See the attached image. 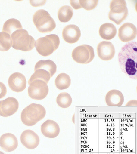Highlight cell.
I'll list each match as a JSON object with an SVG mask.
<instances>
[{
  "instance_id": "obj_1",
  "label": "cell",
  "mask_w": 137,
  "mask_h": 154,
  "mask_svg": "<svg viewBox=\"0 0 137 154\" xmlns=\"http://www.w3.org/2000/svg\"><path fill=\"white\" fill-rule=\"evenodd\" d=\"M137 43L131 42L124 45L118 55L120 67L123 72L129 78L136 80Z\"/></svg>"
},
{
  "instance_id": "obj_2",
  "label": "cell",
  "mask_w": 137,
  "mask_h": 154,
  "mask_svg": "<svg viewBox=\"0 0 137 154\" xmlns=\"http://www.w3.org/2000/svg\"><path fill=\"white\" fill-rule=\"evenodd\" d=\"M46 111L39 104L32 103L25 108L21 114V120L24 125L33 126L45 117Z\"/></svg>"
},
{
  "instance_id": "obj_3",
  "label": "cell",
  "mask_w": 137,
  "mask_h": 154,
  "mask_svg": "<svg viewBox=\"0 0 137 154\" xmlns=\"http://www.w3.org/2000/svg\"><path fill=\"white\" fill-rule=\"evenodd\" d=\"M12 47L16 50L29 51L35 46L36 41L25 29H19L14 32L11 35Z\"/></svg>"
},
{
  "instance_id": "obj_4",
  "label": "cell",
  "mask_w": 137,
  "mask_h": 154,
  "mask_svg": "<svg viewBox=\"0 0 137 154\" xmlns=\"http://www.w3.org/2000/svg\"><path fill=\"white\" fill-rule=\"evenodd\" d=\"M60 42L56 34H51L40 38L36 42V51L41 55L46 57L51 55L58 49Z\"/></svg>"
},
{
  "instance_id": "obj_5",
  "label": "cell",
  "mask_w": 137,
  "mask_h": 154,
  "mask_svg": "<svg viewBox=\"0 0 137 154\" xmlns=\"http://www.w3.org/2000/svg\"><path fill=\"white\" fill-rule=\"evenodd\" d=\"M33 21L36 29L41 33H49L56 28L54 20L48 12L43 9L39 10L35 13Z\"/></svg>"
},
{
  "instance_id": "obj_6",
  "label": "cell",
  "mask_w": 137,
  "mask_h": 154,
  "mask_svg": "<svg viewBox=\"0 0 137 154\" xmlns=\"http://www.w3.org/2000/svg\"><path fill=\"white\" fill-rule=\"evenodd\" d=\"M111 11L108 18L117 25L126 19L128 14V8L125 1H112L110 5Z\"/></svg>"
},
{
  "instance_id": "obj_7",
  "label": "cell",
  "mask_w": 137,
  "mask_h": 154,
  "mask_svg": "<svg viewBox=\"0 0 137 154\" xmlns=\"http://www.w3.org/2000/svg\"><path fill=\"white\" fill-rule=\"evenodd\" d=\"M72 58L79 64H88L93 60L95 54L93 47L88 45H82L75 48L72 52Z\"/></svg>"
},
{
  "instance_id": "obj_8",
  "label": "cell",
  "mask_w": 137,
  "mask_h": 154,
  "mask_svg": "<svg viewBox=\"0 0 137 154\" xmlns=\"http://www.w3.org/2000/svg\"><path fill=\"white\" fill-rule=\"evenodd\" d=\"M29 96L32 99L41 100L46 97L49 92V88L45 82L41 79L34 80L29 84Z\"/></svg>"
},
{
  "instance_id": "obj_9",
  "label": "cell",
  "mask_w": 137,
  "mask_h": 154,
  "mask_svg": "<svg viewBox=\"0 0 137 154\" xmlns=\"http://www.w3.org/2000/svg\"><path fill=\"white\" fill-rule=\"evenodd\" d=\"M19 107L18 101L12 97L0 101V116L7 117L13 115L18 111Z\"/></svg>"
},
{
  "instance_id": "obj_10",
  "label": "cell",
  "mask_w": 137,
  "mask_h": 154,
  "mask_svg": "<svg viewBox=\"0 0 137 154\" xmlns=\"http://www.w3.org/2000/svg\"><path fill=\"white\" fill-rule=\"evenodd\" d=\"M97 53L99 57L102 60L109 61L115 55V48L111 42L103 41L98 45Z\"/></svg>"
},
{
  "instance_id": "obj_11",
  "label": "cell",
  "mask_w": 137,
  "mask_h": 154,
  "mask_svg": "<svg viewBox=\"0 0 137 154\" xmlns=\"http://www.w3.org/2000/svg\"><path fill=\"white\" fill-rule=\"evenodd\" d=\"M8 84L10 88L12 91L17 93L21 92L26 88V79L21 73H14L9 77Z\"/></svg>"
},
{
  "instance_id": "obj_12",
  "label": "cell",
  "mask_w": 137,
  "mask_h": 154,
  "mask_svg": "<svg viewBox=\"0 0 137 154\" xmlns=\"http://www.w3.org/2000/svg\"><path fill=\"white\" fill-rule=\"evenodd\" d=\"M137 33L136 27L133 24L126 23L123 24L119 29V38L123 42H130L136 38Z\"/></svg>"
},
{
  "instance_id": "obj_13",
  "label": "cell",
  "mask_w": 137,
  "mask_h": 154,
  "mask_svg": "<svg viewBox=\"0 0 137 154\" xmlns=\"http://www.w3.org/2000/svg\"><path fill=\"white\" fill-rule=\"evenodd\" d=\"M21 141L24 146L30 149H33L39 145V136L33 131L26 130L22 132L21 136Z\"/></svg>"
},
{
  "instance_id": "obj_14",
  "label": "cell",
  "mask_w": 137,
  "mask_h": 154,
  "mask_svg": "<svg viewBox=\"0 0 137 154\" xmlns=\"http://www.w3.org/2000/svg\"><path fill=\"white\" fill-rule=\"evenodd\" d=\"M64 41L69 44H73L78 42L81 36L80 29L75 25H69L65 27L62 33Z\"/></svg>"
},
{
  "instance_id": "obj_15",
  "label": "cell",
  "mask_w": 137,
  "mask_h": 154,
  "mask_svg": "<svg viewBox=\"0 0 137 154\" xmlns=\"http://www.w3.org/2000/svg\"><path fill=\"white\" fill-rule=\"evenodd\" d=\"M18 145V140L13 134H5L0 137V146L6 152H10L14 151Z\"/></svg>"
},
{
  "instance_id": "obj_16",
  "label": "cell",
  "mask_w": 137,
  "mask_h": 154,
  "mask_svg": "<svg viewBox=\"0 0 137 154\" xmlns=\"http://www.w3.org/2000/svg\"><path fill=\"white\" fill-rule=\"evenodd\" d=\"M42 133L47 137L54 138L58 136L60 131V129L56 122L51 120H47L41 125Z\"/></svg>"
},
{
  "instance_id": "obj_17",
  "label": "cell",
  "mask_w": 137,
  "mask_h": 154,
  "mask_svg": "<svg viewBox=\"0 0 137 154\" xmlns=\"http://www.w3.org/2000/svg\"><path fill=\"white\" fill-rule=\"evenodd\" d=\"M124 100L123 94L118 90L113 89L108 92L105 97L107 105L110 106H120Z\"/></svg>"
},
{
  "instance_id": "obj_18",
  "label": "cell",
  "mask_w": 137,
  "mask_h": 154,
  "mask_svg": "<svg viewBox=\"0 0 137 154\" xmlns=\"http://www.w3.org/2000/svg\"><path fill=\"white\" fill-rule=\"evenodd\" d=\"M116 34V27L111 23H107L102 24L99 28V35L102 38L106 40L113 39Z\"/></svg>"
},
{
  "instance_id": "obj_19",
  "label": "cell",
  "mask_w": 137,
  "mask_h": 154,
  "mask_svg": "<svg viewBox=\"0 0 137 154\" xmlns=\"http://www.w3.org/2000/svg\"><path fill=\"white\" fill-rule=\"evenodd\" d=\"M39 69H43L48 72L51 77L55 74L57 71L56 64L51 60H41L37 62L35 66L34 70Z\"/></svg>"
},
{
  "instance_id": "obj_20",
  "label": "cell",
  "mask_w": 137,
  "mask_h": 154,
  "mask_svg": "<svg viewBox=\"0 0 137 154\" xmlns=\"http://www.w3.org/2000/svg\"><path fill=\"white\" fill-rule=\"evenodd\" d=\"M20 22L15 19H11L7 20L4 24L2 32H6L10 35L18 30L22 29Z\"/></svg>"
},
{
  "instance_id": "obj_21",
  "label": "cell",
  "mask_w": 137,
  "mask_h": 154,
  "mask_svg": "<svg viewBox=\"0 0 137 154\" xmlns=\"http://www.w3.org/2000/svg\"><path fill=\"white\" fill-rule=\"evenodd\" d=\"M71 84L70 77L65 73L59 74L55 80V84L56 88L59 90H64L68 88Z\"/></svg>"
},
{
  "instance_id": "obj_22",
  "label": "cell",
  "mask_w": 137,
  "mask_h": 154,
  "mask_svg": "<svg viewBox=\"0 0 137 154\" xmlns=\"http://www.w3.org/2000/svg\"><path fill=\"white\" fill-rule=\"evenodd\" d=\"M73 14V9L70 6H64L61 7L59 10L58 18L61 22L66 23L70 20Z\"/></svg>"
},
{
  "instance_id": "obj_23",
  "label": "cell",
  "mask_w": 137,
  "mask_h": 154,
  "mask_svg": "<svg viewBox=\"0 0 137 154\" xmlns=\"http://www.w3.org/2000/svg\"><path fill=\"white\" fill-rule=\"evenodd\" d=\"M35 72L31 77L28 81V84L35 79H39L45 82L47 84L51 76L48 72L42 69L34 70Z\"/></svg>"
},
{
  "instance_id": "obj_24",
  "label": "cell",
  "mask_w": 137,
  "mask_h": 154,
  "mask_svg": "<svg viewBox=\"0 0 137 154\" xmlns=\"http://www.w3.org/2000/svg\"><path fill=\"white\" fill-rule=\"evenodd\" d=\"M12 45L11 35L4 32H0V51L9 50Z\"/></svg>"
},
{
  "instance_id": "obj_25",
  "label": "cell",
  "mask_w": 137,
  "mask_h": 154,
  "mask_svg": "<svg viewBox=\"0 0 137 154\" xmlns=\"http://www.w3.org/2000/svg\"><path fill=\"white\" fill-rule=\"evenodd\" d=\"M72 98L69 94L66 92L61 93L57 96V103L61 107L67 108L70 106L72 103Z\"/></svg>"
},
{
  "instance_id": "obj_26",
  "label": "cell",
  "mask_w": 137,
  "mask_h": 154,
  "mask_svg": "<svg viewBox=\"0 0 137 154\" xmlns=\"http://www.w3.org/2000/svg\"><path fill=\"white\" fill-rule=\"evenodd\" d=\"M98 1H79V4L82 8L91 11L94 9L98 4Z\"/></svg>"
},
{
  "instance_id": "obj_27",
  "label": "cell",
  "mask_w": 137,
  "mask_h": 154,
  "mask_svg": "<svg viewBox=\"0 0 137 154\" xmlns=\"http://www.w3.org/2000/svg\"><path fill=\"white\" fill-rule=\"evenodd\" d=\"M7 90L5 84L0 82V99L4 97L6 95Z\"/></svg>"
},
{
  "instance_id": "obj_28",
  "label": "cell",
  "mask_w": 137,
  "mask_h": 154,
  "mask_svg": "<svg viewBox=\"0 0 137 154\" xmlns=\"http://www.w3.org/2000/svg\"><path fill=\"white\" fill-rule=\"evenodd\" d=\"M71 5L75 9H79L82 8L79 4V1H70Z\"/></svg>"
}]
</instances>
